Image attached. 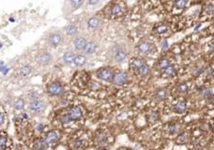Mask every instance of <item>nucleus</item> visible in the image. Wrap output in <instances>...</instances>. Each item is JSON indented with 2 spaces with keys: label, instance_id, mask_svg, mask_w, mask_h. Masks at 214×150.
<instances>
[{
  "label": "nucleus",
  "instance_id": "1",
  "mask_svg": "<svg viewBox=\"0 0 214 150\" xmlns=\"http://www.w3.org/2000/svg\"><path fill=\"white\" fill-rule=\"evenodd\" d=\"M111 54L115 62H122L127 58V50L122 45H114L111 50Z\"/></svg>",
  "mask_w": 214,
  "mask_h": 150
},
{
  "label": "nucleus",
  "instance_id": "2",
  "mask_svg": "<svg viewBox=\"0 0 214 150\" xmlns=\"http://www.w3.org/2000/svg\"><path fill=\"white\" fill-rule=\"evenodd\" d=\"M97 77L102 81H112L114 77V70L109 67H103L97 70Z\"/></svg>",
  "mask_w": 214,
  "mask_h": 150
},
{
  "label": "nucleus",
  "instance_id": "3",
  "mask_svg": "<svg viewBox=\"0 0 214 150\" xmlns=\"http://www.w3.org/2000/svg\"><path fill=\"white\" fill-rule=\"evenodd\" d=\"M66 116H68L69 120L71 122V121H75V120H78L82 117L83 116V110L81 107L79 106H73L70 107L68 112L65 113Z\"/></svg>",
  "mask_w": 214,
  "mask_h": 150
},
{
  "label": "nucleus",
  "instance_id": "4",
  "mask_svg": "<svg viewBox=\"0 0 214 150\" xmlns=\"http://www.w3.org/2000/svg\"><path fill=\"white\" fill-rule=\"evenodd\" d=\"M63 86L59 82H53L47 86V92L51 96H59L63 93Z\"/></svg>",
  "mask_w": 214,
  "mask_h": 150
},
{
  "label": "nucleus",
  "instance_id": "5",
  "mask_svg": "<svg viewBox=\"0 0 214 150\" xmlns=\"http://www.w3.org/2000/svg\"><path fill=\"white\" fill-rule=\"evenodd\" d=\"M63 41V35L60 32H54L48 37V44L51 47H57Z\"/></svg>",
  "mask_w": 214,
  "mask_h": 150
},
{
  "label": "nucleus",
  "instance_id": "6",
  "mask_svg": "<svg viewBox=\"0 0 214 150\" xmlns=\"http://www.w3.org/2000/svg\"><path fill=\"white\" fill-rule=\"evenodd\" d=\"M129 80V75L125 71H119L118 73L114 74V77L112 79L113 83L117 86H123Z\"/></svg>",
  "mask_w": 214,
  "mask_h": 150
},
{
  "label": "nucleus",
  "instance_id": "7",
  "mask_svg": "<svg viewBox=\"0 0 214 150\" xmlns=\"http://www.w3.org/2000/svg\"><path fill=\"white\" fill-rule=\"evenodd\" d=\"M60 138V133L57 130H51L47 132V133L44 135L43 140L45 141V143L49 144H56L57 141Z\"/></svg>",
  "mask_w": 214,
  "mask_h": 150
},
{
  "label": "nucleus",
  "instance_id": "8",
  "mask_svg": "<svg viewBox=\"0 0 214 150\" xmlns=\"http://www.w3.org/2000/svg\"><path fill=\"white\" fill-rule=\"evenodd\" d=\"M29 107L33 112L39 113V112H42L43 110L46 108V104L43 100L36 99V100H33L32 101H31L30 104H29Z\"/></svg>",
  "mask_w": 214,
  "mask_h": 150
},
{
  "label": "nucleus",
  "instance_id": "9",
  "mask_svg": "<svg viewBox=\"0 0 214 150\" xmlns=\"http://www.w3.org/2000/svg\"><path fill=\"white\" fill-rule=\"evenodd\" d=\"M37 61L39 65L46 66L49 65L52 61V55L48 52H42L37 57Z\"/></svg>",
  "mask_w": 214,
  "mask_h": 150
},
{
  "label": "nucleus",
  "instance_id": "10",
  "mask_svg": "<svg viewBox=\"0 0 214 150\" xmlns=\"http://www.w3.org/2000/svg\"><path fill=\"white\" fill-rule=\"evenodd\" d=\"M97 50V43L93 41H87L86 46L83 49L84 51V55H92L94 54Z\"/></svg>",
  "mask_w": 214,
  "mask_h": 150
},
{
  "label": "nucleus",
  "instance_id": "11",
  "mask_svg": "<svg viewBox=\"0 0 214 150\" xmlns=\"http://www.w3.org/2000/svg\"><path fill=\"white\" fill-rule=\"evenodd\" d=\"M137 49L141 54H148L152 50V44L146 41H143L138 44Z\"/></svg>",
  "mask_w": 214,
  "mask_h": 150
},
{
  "label": "nucleus",
  "instance_id": "12",
  "mask_svg": "<svg viewBox=\"0 0 214 150\" xmlns=\"http://www.w3.org/2000/svg\"><path fill=\"white\" fill-rule=\"evenodd\" d=\"M87 42V39L84 37H77L76 39H74L73 45H74V48L76 50L81 51V50L84 49V46H86Z\"/></svg>",
  "mask_w": 214,
  "mask_h": 150
},
{
  "label": "nucleus",
  "instance_id": "13",
  "mask_svg": "<svg viewBox=\"0 0 214 150\" xmlns=\"http://www.w3.org/2000/svg\"><path fill=\"white\" fill-rule=\"evenodd\" d=\"M187 107L188 106H187V103L185 101L180 100V101H177V102L174 105V111L178 114H182L187 110Z\"/></svg>",
  "mask_w": 214,
  "mask_h": 150
},
{
  "label": "nucleus",
  "instance_id": "14",
  "mask_svg": "<svg viewBox=\"0 0 214 150\" xmlns=\"http://www.w3.org/2000/svg\"><path fill=\"white\" fill-rule=\"evenodd\" d=\"M101 20L97 17H91L90 19L87 21V26L89 29H96L101 25Z\"/></svg>",
  "mask_w": 214,
  "mask_h": 150
},
{
  "label": "nucleus",
  "instance_id": "15",
  "mask_svg": "<svg viewBox=\"0 0 214 150\" xmlns=\"http://www.w3.org/2000/svg\"><path fill=\"white\" fill-rule=\"evenodd\" d=\"M86 63H87V56H86V55H75L74 60H73V64L75 66L82 67V66H84Z\"/></svg>",
  "mask_w": 214,
  "mask_h": 150
},
{
  "label": "nucleus",
  "instance_id": "16",
  "mask_svg": "<svg viewBox=\"0 0 214 150\" xmlns=\"http://www.w3.org/2000/svg\"><path fill=\"white\" fill-rule=\"evenodd\" d=\"M75 55L73 52L71 51H68L66 52L65 54L63 55V60L66 64H71L73 63V60H74V57H75Z\"/></svg>",
  "mask_w": 214,
  "mask_h": 150
},
{
  "label": "nucleus",
  "instance_id": "17",
  "mask_svg": "<svg viewBox=\"0 0 214 150\" xmlns=\"http://www.w3.org/2000/svg\"><path fill=\"white\" fill-rule=\"evenodd\" d=\"M47 144L45 143V141L42 139H36L33 143V148L34 149H45L47 147Z\"/></svg>",
  "mask_w": 214,
  "mask_h": 150
},
{
  "label": "nucleus",
  "instance_id": "18",
  "mask_svg": "<svg viewBox=\"0 0 214 150\" xmlns=\"http://www.w3.org/2000/svg\"><path fill=\"white\" fill-rule=\"evenodd\" d=\"M136 71L141 76H146V75H148L150 72V68L146 63H144L139 69H136Z\"/></svg>",
  "mask_w": 214,
  "mask_h": 150
},
{
  "label": "nucleus",
  "instance_id": "19",
  "mask_svg": "<svg viewBox=\"0 0 214 150\" xmlns=\"http://www.w3.org/2000/svg\"><path fill=\"white\" fill-rule=\"evenodd\" d=\"M167 130L171 134H177L180 131V126L177 123H171V124L168 125Z\"/></svg>",
  "mask_w": 214,
  "mask_h": 150
},
{
  "label": "nucleus",
  "instance_id": "20",
  "mask_svg": "<svg viewBox=\"0 0 214 150\" xmlns=\"http://www.w3.org/2000/svg\"><path fill=\"white\" fill-rule=\"evenodd\" d=\"M167 97V90L164 89V88H162V89H159L156 91L155 93V98L156 100H165Z\"/></svg>",
  "mask_w": 214,
  "mask_h": 150
},
{
  "label": "nucleus",
  "instance_id": "21",
  "mask_svg": "<svg viewBox=\"0 0 214 150\" xmlns=\"http://www.w3.org/2000/svg\"><path fill=\"white\" fill-rule=\"evenodd\" d=\"M77 31H78L77 25H75L73 24H70L65 27V32L68 35H70V36H73V35H75L77 33Z\"/></svg>",
  "mask_w": 214,
  "mask_h": 150
},
{
  "label": "nucleus",
  "instance_id": "22",
  "mask_svg": "<svg viewBox=\"0 0 214 150\" xmlns=\"http://www.w3.org/2000/svg\"><path fill=\"white\" fill-rule=\"evenodd\" d=\"M8 146V138L5 133H0V149H5Z\"/></svg>",
  "mask_w": 214,
  "mask_h": 150
},
{
  "label": "nucleus",
  "instance_id": "23",
  "mask_svg": "<svg viewBox=\"0 0 214 150\" xmlns=\"http://www.w3.org/2000/svg\"><path fill=\"white\" fill-rule=\"evenodd\" d=\"M144 63H146V62L142 58H133L131 61V66H132V68L133 69L136 70V69H139Z\"/></svg>",
  "mask_w": 214,
  "mask_h": 150
},
{
  "label": "nucleus",
  "instance_id": "24",
  "mask_svg": "<svg viewBox=\"0 0 214 150\" xmlns=\"http://www.w3.org/2000/svg\"><path fill=\"white\" fill-rule=\"evenodd\" d=\"M121 11H122V8L118 3L113 4L110 8V12L112 15H119L120 13H121Z\"/></svg>",
  "mask_w": 214,
  "mask_h": 150
},
{
  "label": "nucleus",
  "instance_id": "25",
  "mask_svg": "<svg viewBox=\"0 0 214 150\" xmlns=\"http://www.w3.org/2000/svg\"><path fill=\"white\" fill-rule=\"evenodd\" d=\"M31 71H32V67H31L30 65H25L20 69V75L25 77V76H27V75H29L31 73Z\"/></svg>",
  "mask_w": 214,
  "mask_h": 150
},
{
  "label": "nucleus",
  "instance_id": "26",
  "mask_svg": "<svg viewBox=\"0 0 214 150\" xmlns=\"http://www.w3.org/2000/svg\"><path fill=\"white\" fill-rule=\"evenodd\" d=\"M169 65H170V62H169V60L167 58H162V59L159 60V62L157 64V67L159 69L163 70L165 68H167Z\"/></svg>",
  "mask_w": 214,
  "mask_h": 150
},
{
  "label": "nucleus",
  "instance_id": "27",
  "mask_svg": "<svg viewBox=\"0 0 214 150\" xmlns=\"http://www.w3.org/2000/svg\"><path fill=\"white\" fill-rule=\"evenodd\" d=\"M154 30H155V32L158 33V34H164V33H166L168 31V27H167L166 25L160 24V25L156 26V27L154 28Z\"/></svg>",
  "mask_w": 214,
  "mask_h": 150
},
{
  "label": "nucleus",
  "instance_id": "28",
  "mask_svg": "<svg viewBox=\"0 0 214 150\" xmlns=\"http://www.w3.org/2000/svg\"><path fill=\"white\" fill-rule=\"evenodd\" d=\"M163 75L164 76H172V75L175 73V68H174L173 65H169L167 68H165L164 69H163Z\"/></svg>",
  "mask_w": 214,
  "mask_h": 150
},
{
  "label": "nucleus",
  "instance_id": "29",
  "mask_svg": "<svg viewBox=\"0 0 214 150\" xmlns=\"http://www.w3.org/2000/svg\"><path fill=\"white\" fill-rule=\"evenodd\" d=\"M73 144H74V147L76 148L84 147L86 145V140L83 138H75L73 141Z\"/></svg>",
  "mask_w": 214,
  "mask_h": 150
},
{
  "label": "nucleus",
  "instance_id": "30",
  "mask_svg": "<svg viewBox=\"0 0 214 150\" xmlns=\"http://www.w3.org/2000/svg\"><path fill=\"white\" fill-rule=\"evenodd\" d=\"M188 142V135L187 134H180L177 136V138L176 140V144H183Z\"/></svg>",
  "mask_w": 214,
  "mask_h": 150
},
{
  "label": "nucleus",
  "instance_id": "31",
  "mask_svg": "<svg viewBox=\"0 0 214 150\" xmlns=\"http://www.w3.org/2000/svg\"><path fill=\"white\" fill-rule=\"evenodd\" d=\"M187 4H188V0H176L175 8H178V10H182L187 6Z\"/></svg>",
  "mask_w": 214,
  "mask_h": 150
},
{
  "label": "nucleus",
  "instance_id": "32",
  "mask_svg": "<svg viewBox=\"0 0 214 150\" xmlns=\"http://www.w3.org/2000/svg\"><path fill=\"white\" fill-rule=\"evenodd\" d=\"M177 92H180V93H186L188 91V86H187L186 83H181L177 86Z\"/></svg>",
  "mask_w": 214,
  "mask_h": 150
},
{
  "label": "nucleus",
  "instance_id": "33",
  "mask_svg": "<svg viewBox=\"0 0 214 150\" xmlns=\"http://www.w3.org/2000/svg\"><path fill=\"white\" fill-rule=\"evenodd\" d=\"M14 107L15 109L17 110H22V109H24L25 107V100L23 99H18L16 101H15V103H14Z\"/></svg>",
  "mask_w": 214,
  "mask_h": 150
},
{
  "label": "nucleus",
  "instance_id": "34",
  "mask_svg": "<svg viewBox=\"0 0 214 150\" xmlns=\"http://www.w3.org/2000/svg\"><path fill=\"white\" fill-rule=\"evenodd\" d=\"M83 0H70V6L73 7L74 10H77L82 6Z\"/></svg>",
  "mask_w": 214,
  "mask_h": 150
},
{
  "label": "nucleus",
  "instance_id": "35",
  "mask_svg": "<svg viewBox=\"0 0 214 150\" xmlns=\"http://www.w3.org/2000/svg\"><path fill=\"white\" fill-rule=\"evenodd\" d=\"M206 11L208 13H212L214 11V6L211 4H208V6H206Z\"/></svg>",
  "mask_w": 214,
  "mask_h": 150
},
{
  "label": "nucleus",
  "instance_id": "36",
  "mask_svg": "<svg viewBox=\"0 0 214 150\" xmlns=\"http://www.w3.org/2000/svg\"><path fill=\"white\" fill-rule=\"evenodd\" d=\"M4 121H5V114H4V113L0 112V125H2Z\"/></svg>",
  "mask_w": 214,
  "mask_h": 150
},
{
  "label": "nucleus",
  "instance_id": "37",
  "mask_svg": "<svg viewBox=\"0 0 214 150\" xmlns=\"http://www.w3.org/2000/svg\"><path fill=\"white\" fill-rule=\"evenodd\" d=\"M99 2H100V0H88V4H89V5H91V6L97 5Z\"/></svg>",
  "mask_w": 214,
  "mask_h": 150
},
{
  "label": "nucleus",
  "instance_id": "38",
  "mask_svg": "<svg viewBox=\"0 0 214 150\" xmlns=\"http://www.w3.org/2000/svg\"><path fill=\"white\" fill-rule=\"evenodd\" d=\"M162 48H163V49H165V48H167L168 47V42L166 41H163V42H162Z\"/></svg>",
  "mask_w": 214,
  "mask_h": 150
}]
</instances>
